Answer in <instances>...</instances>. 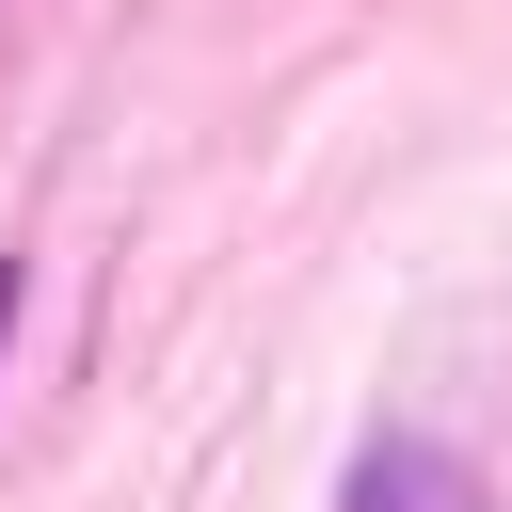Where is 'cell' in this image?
<instances>
[{
    "label": "cell",
    "instance_id": "cell-1",
    "mask_svg": "<svg viewBox=\"0 0 512 512\" xmlns=\"http://www.w3.org/2000/svg\"><path fill=\"white\" fill-rule=\"evenodd\" d=\"M336 512H496L448 448H416V432H368L352 448V480H336Z\"/></svg>",
    "mask_w": 512,
    "mask_h": 512
},
{
    "label": "cell",
    "instance_id": "cell-2",
    "mask_svg": "<svg viewBox=\"0 0 512 512\" xmlns=\"http://www.w3.org/2000/svg\"><path fill=\"white\" fill-rule=\"evenodd\" d=\"M0 336H16V256H0Z\"/></svg>",
    "mask_w": 512,
    "mask_h": 512
}]
</instances>
